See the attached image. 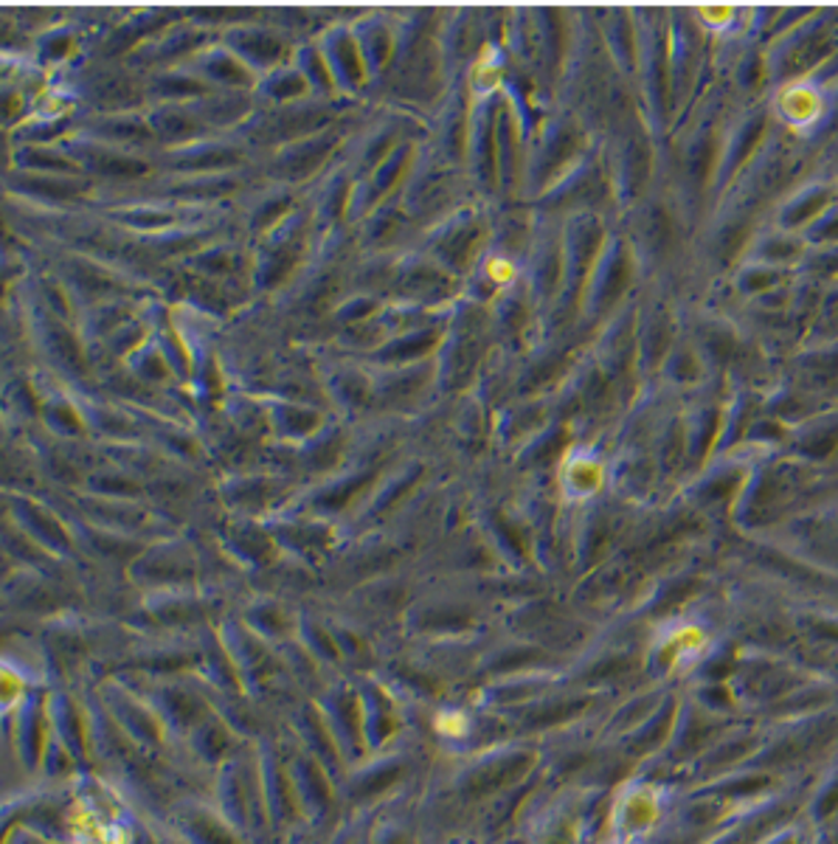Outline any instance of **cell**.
Instances as JSON below:
<instances>
[{"label":"cell","instance_id":"7a4b0ae2","mask_svg":"<svg viewBox=\"0 0 838 844\" xmlns=\"http://www.w3.org/2000/svg\"><path fill=\"white\" fill-rule=\"evenodd\" d=\"M605 474L607 470L600 459H594L589 454H578L563 465V485L571 496H596L602 490V485H605Z\"/></svg>","mask_w":838,"mask_h":844},{"label":"cell","instance_id":"5b68a950","mask_svg":"<svg viewBox=\"0 0 838 844\" xmlns=\"http://www.w3.org/2000/svg\"><path fill=\"white\" fill-rule=\"evenodd\" d=\"M698 18H701V23L709 26V29L723 31V29H729V26L735 23V9L732 7H704V9H698Z\"/></svg>","mask_w":838,"mask_h":844},{"label":"cell","instance_id":"277c9868","mask_svg":"<svg viewBox=\"0 0 838 844\" xmlns=\"http://www.w3.org/2000/svg\"><path fill=\"white\" fill-rule=\"evenodd\" d=\"M501 80V62L499 57H492V51L487 49L484 57L479 60V65H476V82H479L481 88H492V85H499Z\"/></svg>","mask_w":838,"mask_h":844},{"label":"cell","instance_id":"3957f363","mask_svg":"<svg viewBox=\"0 0 838 844\" xmlns=\"http://www.w3.org/2000/svg\"><path fill=\"white\" fill-rule=\"evenodd\" d=\"M484 274L487 279L495 282V285H510V282L518 276V267L515 262L507 260V256H492V260H487Z\"/></svg>","mask_w":838,"mask_h":844},{"label":"cell","instance_id":"6da1fadb","mask_svg":"<svg viewBox=\"0 0 838 844\" xmlns=\"http://www.w3.org/2000/svg\"><path fill=\"white\" fill-rule=\"evenodd\" d=\"M777 116L796 133L814 130L825 116V96L819 88L808 80H790L774 96Z\"/></svg>","mask_w":838,"mask_h":844}]
</instances>
